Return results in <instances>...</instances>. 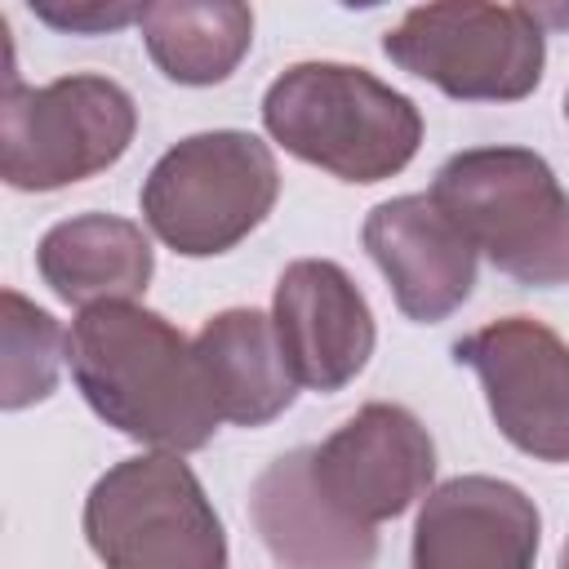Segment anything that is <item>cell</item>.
Masks as SVG:
<instances>
[{"instance_id":"1","label":"cell","mask_w":569,"mask_h":569,"mask_svg":"<svg viewBox=\"0 0 569 569\" xmlns=\"http://www.w3.org/2000/svg\"><path fill=\"white\" fill-rule=\"evenodd\" d=\"M67 365L89 409L138 445L196 453L222 422L196 342L133 298L80 307Z\"/></svg>"},{"instance_id":"2","label":"cell","mask_w":569,"mask_h":569,"mask_svg":"<svg viewBox=\"0 0 569 569\" xmlns=\"http://www.w3.org/2000/svg\"><path fill=\"white\" fill-rule=\"evenodd\" d=\"M262 124L302 164L342 182L396 178L422 142V111L365 67L298 62L262 93Z\"/></svg>"},{"instance_id":"3","label":"cell","mask_w":569,"mask_h":569,"mask_svg":"<svg viewBox=\"0 0 569 569\" xmlns=\"http://www.w3.org/2000/svg\"><path fill=\"white\" fill-rule=\"evenodd\" d=\"M436 204L502 276L569 284V191L529 147H471L440 164Z\"/></svg>"},{"instance_id":"4","label":"cell","mask_w":569,"mask_h":569,"mask_svg":"<svg viewBox=\"0 0 569 569\" xmlns=\"http://www.w3.org/2000/svg\"><path fill=\"white\" fill-rule=\"evenodd\" d=\"M280 196V169L262 138L209 129L169 147L142 182V218L160 244L182 258L236 249Z\"/></svg>"},{"instance_id":"5","label":"cell","mask_w":569,"mask_h":569,"mask_svg":"<svg viewBox=\"0 0 569 569\" xmlns=\"http://www.w3.org/2000/svg\"><path fill=\"white\" fill-rule=\"evenodd\" d=\"M84 538L111 569H222L227 533L196 471L173 453H138L93 480Z\"/></svg>"},{"instance_id":"6","label":"cell","mask_w":569,"mask_h":569,"mask_svg":"<svg viewBox=\"0 0 569 569\" xmlns=\"http://www.w3.org/2000/svg\"><path fill=\"white\" fill-rule=\"evenodd\" d=\"M382 53L458 102H520L547 67L542 27L498 0H427L382 36Z\"/></svg>"},{"instance_id":"7","label":"cell","mask_w":569,"mask_h":569,"mask_svg":"<svg viewBox=\"0 0 569 569\" xmlns=\"http://www.w3.org/2000/svg\"><path fill=\"white\" fill-rule=\"evenodd\" d=\"M138 129L129 89L107 76H62L40 89L9 80L0 111V178L13 191H58L111 169Z\"/></svg>"},{"instance_id":"8","label":"cell","mask_w":569,"mask_h":569,"mask_svg":"<svg viewBox=\"0 0 569 569\" xmlns=\"http://www.w3.org/2000/svg\"><path fill=\"white\" fill-rule=\"evenodd\" d=\"M453 360L480 378L498 431L538 462H569V342L529 316L458 338Z\"/></svg>"},{"instance_id":"9","label":"cell","mask_w":569,"mask_h":569,"mask_svg":"<svg viewBox=\"0 0 569 569\" xmlns=\"http://www.w3.org/2000/svg\"><path fill=\"white\" fill-rule=\"evenodd\" d=\"M311 471L347 516L382 525L405 516L431 489L436 445L405 405L373 400L329 440L311 445Z\"/></svg>"},{"instance_id":"10","label":"cell","mask_w":569,"mask_h":569,"mask_svg":"<svg viewBox=\"0 0 569 569\" xmlns=\"http://www.w3.org/2000/svg\"><path fill=\"white\" fill-rule=\"evenodd\" d=\"M271 320L307 391H342L373 356V311L356 280L329 258H298L280 271Z\"/></svg>"},{"instance_id":"11","label":"cell","mask_w":569,"mask_h":569,"mask_svg":"<svg viewBox=\"0 0 569 569\" xmlns=\"http://www.w3.org/2000/svg\"><path fill=\"white\" fill-rule=\"evenodd\" d=\"M365 249L391 284L396 307L418 325L453 316L476 284V244L436 196H396L369 209Z\"/></svg>"},{"instance_id":"12","label":"cell","mask_w":569,"mask_h":569,"mask_svg":"<svg viewBox=\"0 0 569 569\" xmlns=\"http://www.w3.org/2000/svg\"><path fill=\"white\" fill-rule=\"evenodd\" d=\"M542 516L525 489L493 476H458L422 493L413 520L418 569H525L538 556Z\"/></svg>"},{"instance_id":"13","label":"cell","mask_w":569,"mask_h":569,"mask_svg":"<svg viewBox=\"0 0 569 569\" xmlns=\"http://www.w3.org/2000/svg\"><path fill=\"white\" fill-rule=\"evenodd\" d=\"M249 516L276 565L351 569L378 556L373 525L347 516L311 471V445L280 453L249 489Z\"/></svg>"},{"instance_id":"14","label":"cell","mask_w":569,"mask_h":569,"mask_svg":"<svg viewBox=\"0 0 569 569\" xmlns=\"http://www.w3.org/2000/svg\"><path fill=\"white\" fill-rule=\"evenodd\" d=\"M196 356L222 422L267 427L298 396V378L276 338V320L253 307L209 316L196 333Z\"/></svg>"},{"instance_id":"15","label":"cell","mask_w":569,"mask_h":569,"mask_svg":"<svg viewBox=\"0 0 569 569\" xmlns=\"http://www.w3.org/2000/svg\"><path fill=\"white\" fill-rule=\"evenodd\" d=\"M40 280L71 307L142 298L156 271L151 240L116 213H76L44 231L36 249Z\"/></svg>"},{"instance_id":"16","label":"cell","mask_w":569,"mask_h":569,"mask_svg":"<svg viewBox=\"0 0 569 569\" xmlns=\"http://www.w3.org/2000/svg\"><path fill=\"white\" fill-rule=\"evenodd\" d=\"M142 44L164 80L187 89L222 84L253 44V9L249 0H151Z\"/></svg>"},{"instance_id":"17","label":"cell","mask_w":569,"mask_h":569,"mask_svg":"<svg viewBox=\"0 0 569 569\" xmlns=\"http://www.w3.org/2000/svg\"><path fill=\"white\" fill-rule=\"evenodd\" d=\"M67 360V333L49 311L27 302L18 289H4V409H27L58 387Z\"/></svg>"},{"instance_id":"18","label":"cell","mask_w":569,"mask_h":569,"mask_svg":"<svg viewBox=\"0 0 569 569\" xmlns=\"http://www.w3.org/2000/svg\"><path fill=\"white\" fill-rule=\"evenodd\" d=\"M151 0H27V9L62 36H111L142 22Z\"/></svg>"},{"instance_id":"19","label":"cell","mask_w":569,"mask_h":569,"mask_svg":"<svg viewBox=\"0 0 569 569\" xmlns=\"http://www.w3.org/2000/svg\"><path fill=\"white\" fill-rule=\"evenodd\" d=\"M516 9L547 31H569V0H516Z\"/></svg>"},{"instance_id":"20","label":"cell","mask_w":569,"mask_h":569,"mask_svg":"<svg viewBox=\"0 0 569 569\" xmlns=\"http://www.w3.org/2000/svg\"><path fill=\"white\" fill-rule=\"evenodd\" d=\"M342 9H378V4H387V0H338Z\"/></svg>"},{"instance_id":"21","label":"cell","mask_w":569,"mask_h":569,"mask_svg":"<svg viewBox=\"0 0 569 569\" xmlns=\"http://www.w3.org/2000/svg\"><path fill=\"white\" fill-rule=\"evenodd\" d=\"M560 565H565V569H569V542H565V551H560Z\"/></svg>"},{"instance_id":"22","label":"cell","mask_w":569,"mask_h":569,"mask_svg":"<svg viewBox=\"0 0 569 569\" xmlns=\"http://www.w3.org/2000/svg\"><path fill=\"white\" fill-rule=\"evenodd\" d=\"M565 120H569V93H565Z\"/></svg>"}]
</instances>
